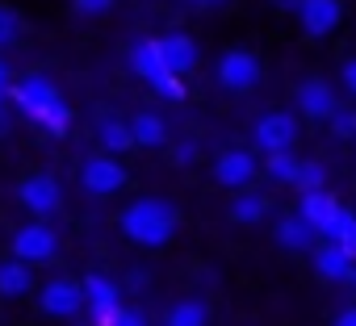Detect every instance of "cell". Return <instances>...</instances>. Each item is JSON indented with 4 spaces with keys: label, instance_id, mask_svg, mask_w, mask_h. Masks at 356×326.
I'll list each match as a JSON object with an SVG mask.
<instances>
[{
    "label": "cell",
    "instance_id": "obj_5",
    "mask_svg": "<svg viewBox=\"0 0 356 326\" xmlns=\"http://www.w3.org/2000/svg\"><path fill=\"white\" fill-rule=\"evenodd\" d=\"M17 201H22L34 218H51V214H59V205H63V189H59L55 176H26V180L17 185Z\"/></svg>",
    "mask_w": 356,
    "mask_h": 326
},
{
    "label": "cell",
    "instance_id": "obj_15",
    "mask_svg": "<svg viewBox=\"0 0 356 326\" xmlns=\"http://www.w3.org/2000/svg\"><path fill=\"white\" fill-rule=\"evenodd\" d=\"M298 109H302L306 117H314V121H331V113H335L339 105H335L331 84H323V80H306V84L298 88Z\"/></svg>",
    "mask_w": 356,
    "mask_h": 326
},
{
    "label": "cell",
    "instance_id": "obj_30",
    "mask_svg": "<svg viewBox=\"0 0 356 326\" xmlns=\"http://www.w3.org/2000/svg\"><path fill=\"white\" fill-rule=\"evenodd\" d=\"M339 76H343V88H348V92L356 96V59H348V63L339 67Z\"/></svg>",
    "mask_w": 356,
    "mask_h": 326
},
{
    "label": "cell",
    "instance_id": "obj_20",
    "mask_svg": "<svg viewBox=\"0 0 356 326\" xmlns=\"http://www.w3.org/2000/svg\"><path fill=\"white\" fill-rule=\"evenodd\" d=\"M101 146H105L109 155H126V151H134L130 121H113V117H105V121H101Z\"/></svg>",
    "mask_w": 356,
    "mask_h": 326
},
{
    "label": "cell",
    "instance_id": "obj_34",
    "mask_svg": "<svg viewBox=\"0 0 356 326\" xmlns=\"http://www.w3.org/2000/svg\"><path fill=\"white\" fill-rule=\"evenodd\" d=\"M5 130H9V109L0 105V134H5Z\"/></svg>",
    "mask_w": 356,
    "mask_h": 326
},
{
    "label": "cell",
    "instance_id": "obj_9",
    "mask_svg": "<svg viewBox=\"0 0 356 326\" xmlns=\"http://www.w3.org/2000/svg\"><path fill=\"white\" fill-rule=\"evenodd\" d=\"M298 142V117L293 113H264L256 121V146L264 155H281Z\"/></svg>",
    "mask_w": 356,
    "mask_h": 326
},
{
    "label": "cell",
    "instance_id": "obj_12",
    "mask_svg": "<svg viewBox=\"0 0 356 326\" xmlns=\"http://www.w3.org/2000/svg\"><path fill=\"white\" fill-rule=\"evenodd\" d=\"M256 172H260V168H256V159H252L248 151H227V155H218V163H214V185H218V189H248Z\"/></svg>",
    "mask_w": 356,
    "mask_h": 326
},
{
    "label": "cell",
    "instance_id": "obj_29",
    "mask_svg": "<svg viewBox=\"0 0 356 326\" xmlns=\"http://www.w3.org/2000/svg\"><path fill=\"white\" fill-rule=\"evenodd\" d=\"M172 159H176V163H193V159H197V142H181V146L172 151Z\"/></svg>",
    "mask_w": 356,
    "mask_h": 326
},
{
    "label": "cell",
    "instance_id": "obj_27",
    "mask_svg": "<svg viewBox=\"0 0 356 326\" xmlns=\"http://www.w3.org/2000/svg\"><path fill=\"white\" fill-rule=\"evenodd\" d=\"M331 130H335L339 138H352V134H356V109H335V113H331Z\"/></svg>",
    "mask_w": 356,
    "mask_h": 326
},
{
    "label": "cell",
    "instance_id": "obj_26",
    "mask_svg": "<svg viewBox=\"0 0 356 326\" xmlns=\"http://www.w3.org/2000/svg\"><path fill=\"white\" fill-rule=\"evenodd\" d=\"M17 34H22V17H17V9L0 5V46H13Z\"/></svg>",
    "mask_w": 356,
    "mask_h": 326
},
{
    "label": "cell",
    "instance_id": "obj_23",
    "mask_svg": "<svg viewBox=\"0 0 356 326\" xmlns=\"http://www.w3.org/2000/svg\"><path fill=\"white\" fill-rule=\"evenodd\" d=\"M331 243H339L352 259H356V218H352V209H343L339 218H335V226H331V234H327Z\"/></svg>",
    "mask_w": 356,
    "mask_h": 326
},
{
    "label": "cell",
    "instance_id": "obj_22",
    "mask_svg": "<svg viewBox=\"0 0 356 326\" xmlns=\"http://www.w3.org/2000/svg\"><path fill=\"white\" fill-rule=\"evenodd\" d=\"M298 168H302V163H298L289 151L264 159V172H268V180H277V185H293V180H298Z\"/></svg>",
    "mask_w": 356,
    "mask_h": 326
},
{
    "label": "cell",
    "instance_id": "obj_7",
    "mask_svg": "<svg viewBox=\"0 0 356 326\" xmlns=\"http://www.w3.org/2000/svg\"><path fill=\"white\" fill-rule=\"evenodd\" d=\"M218 84L231 92H252L260 84V59L252 51H227L218 59Z\"/></svg>",
    "mask_w": 356,
    "mask_h": 326
},
{
    "label": "cell",
    "instance_id": "obj_28",
    "mask_svg": "<svg viewBox=\"0 0 356 326\" xmlns=\"http://www.w3.org/2000/svg\"><path fill=\"white\" fill-rule=\"evenodd\" d=\"M72 9L80 17H101L105 9H113V0H72Z\"/></svg>",
    "mask_w": 356,
    "mask_h": 326
},
{
    "label": "cell",
    "instance_id": "obj_17",
    "mask_svg": "<svg viewBox=\"0 0 356 326\" xmlns=\"http://www.w3.org/2000/svg\"><path fill=\"white\" fill-rule=\"evenodd\" d=\"M130 134H134V146H163V138H168L163 117L151 113V109H143V113L130 117Z\"/></svg>",
    "mask_w": 356,
    "mask_h": 326
},
{
    "label": "cell",
    "instance_id": "obj_14",
    "mask_svg": "<svg viewBox=\"0 0 356 326\" xmlns=\"http://www.w3.org/2000/svg\"><path fill=\"white\" fill-rule=\"evenodd\" d=\"M339 17H343L339 0H302V9H298L302 30H306V34H314V38L331 34V30L339 26Z\"/></svg>",
    "mask_w": 356,
    "mask_h": 326
},
{
    "label": "cell",
    "instance_id": "obj_32",
    "mask_svg": "<svg viewBox=\"0 0 356 326\" xmlns=\"http://www.w3.org/2000/svg\"><path fill=\"white\" fill-rule=\"evenodd\" d=\"M335 326H356V305H348V309H339V318H335Z\"/></svg>",
    "mask_w": 356,
    "mask_h": 326
},
{
    "label": "cell",
    "instance_id": "obj_13",
    "mask_svg": "<svg viewBox=\"0 0 356 326\" xmlns=\"http://www.w3.org/2000/svg\"><path fill=\"white\" fill-rule=\"evenodd\" d=\"M155 46H159L163 67H168L172 76H185V71H193V67H197V42H193L189 34H168V38H155Z\"/></svg>",
    "mask_w": 356,
    "mask_h": 326
},
{
    "label": "cell",
    "instance_id": "obj_21",
    "mask_svg": "<svg viewBox=\"0 0 356 326\" xmlns=\"http://www.w3.org/2000/svg\"><path fill=\"white\" fill-rule=\"evenodd\" d=\"M264 209H268V201L260 197V193H239L235 201H231V222H260L264 218Z\"/></svg>",
    "mask_w": 356,
    "mask_h": 326
},
{
    "label": "cell",
    "instance_id": "obj_11",
    "mask_svg": "<svg viewBox=\"0 0 356 326\" xmlns=\"http://www.w3.org/2000/svg\"><path fill=\"white\" fill-rule=\"evenodd\" d=\"M343 214V205L331 197V193H302V201H298V218L314 230V234H331V226H335V218Z\"/></svg>",
    "mask_w": 356,
    "mask_h": 326
},
{
    "label": "cell",
    "instance_id": "obj_19",
    "mask_svg": "<svg viewBox=\"0 0 356 326\" xmlns=\"http://www.w3.org/2000/svg\"><path fill=\"white\" fill-rule=\"evenodd\" d=\"M277 243L289 247V251H306V247L314 243V230L293 214V218H281V222H277Z\"/></svg>",
    "mask_w": 356,
    "mask_h": 326
},
{
    "label": "cell",
    "instance_id": "obj_16",
    "mask_svg": "<svg viewBox=\"0 0 356 326\" xmlns=\"http://www.w3.org/2000/svg\"><path fill=\"white\" fill-rule=\"evenodd\" d=\"M356 264H352V255L339 247V243H318V251H314V272L318 276H327V280H348V272H352Z\"/></svg>",
    "mask_w": 356,
    "mask_h": 326
},
{
    "label": "cell",
    "instance_id": "obj_25",
    "mask_svg": "<svg viewBox=\"0 0 356 326\" xmlns=\"http://www.w3.org/2000/svg\"><path fill=\"white\" fill-rule=\"evenodd\" d=\"M168 326H206V305L202 301H181L168 314Z\"/></svg>",
    "mask_w": 356,
    "mask_h": 326
},
{
    "label": "cell",
    "instance_id": "obj_3",
    "mask_svg": "<svg viewBox=\"0 0 356 326\" xmlns=\"http://www.w3.org/2000/svg\"><path fill=\"white\" fill-rule=\"evenodd\" d=\"M130 67H134V71H138L155 92H163V96H172V101H181V96H185L181 76H172V71L163 67V55H159V46H155L151 38L134 42V51H130Z\"/></svg>",
    "mask_w": 356,
    "mask_h": 326
},
{
    "label": "cell",
    "instance_id": "obj_24",
    "mask_svg": "<svg viewBox=\"0 0 356 326\" xmlns=\"http://www.w3.org/2000/svg\"><path fill=\"white\" fill-rule=\"evenodd\" d=\"M302 193H323V185H327V168L318 159H306L302 168H298V180H293Z\"/></svg>",
    "mask_w": 356,
    "mask_h": 326
},
{
    "label": "cell",
    "instance_id": "obj_4",
    "mask_svg": "<svg viewBox=\"0 0 356 326\" xmlns=\"http://www.w3.org/2000/svg\"><path fill=\"white\" fill-rule=\"evenodd\" d=\"M9 247H13V259H22V264H47L59 251V234L47 222H30V226H22L13 234Z\"/></svg>",
    "mask_w": 356,
    "mask_h": 326
},
{
    "label": "cell",
    "instance_id": "obj_35",
    "mask_svg": "<svg viewBox=\"0 0 356 326\" xmlns=\"http://www.w3.org/2000/svg\"><path fill=\"white\" fill-rule=\"evenodd\" d=\"M193 5H222V0H193Z\"/></svg>",
    "mask_w": 356,
    "mask_h": 326
},
{
    "label": "cell",
    "instance_id": "obj_10",
    "mask_svg": "<svg viewBox=\"0 0 356 326\" xmlns=\"http://www.w3.org/2000/svg\"><path fill=\"white\" fill-rule=\"evenodd\" d=\"M80 185L92 193V197H109L126 185V168L113 159V155H97L84 163V172H80Z\"/></svg>",
    "mask_w": 356,
    "mask_h": 326
},
{
    "label": "cell",
    "instance_id": "obj_6",
    "mask_svg": "<svg viewBox=\"0 0 356 326\" xmlns=\"http://www.w3.org/2000/svg\"><path fill=\"white\" fill-rule=\"evenodd\" d=\"M84 309L92 318V326H113L122 305H118V284L105 280V276H84Z\"/></svg>",
    "mask_w": 356,
    "mask_h": 326
},
{
    "label": "cell",
    "instance_id": "obj_33",
    "mask_svg": "<svg viewBox=\"0 0 356 326\" xmlns=\"http://www.w3.org/2000/svg\"><path fill=\"white\" fill-rule=\"evenodd\" d=\"M9 88H13V80H9V67L0 63V92H9Z\"/></svg>",
    "mask_w": 356,
    "mask_h": 326
},
{
    "label": "cell",
    "instance_id": "obj_18",
    "mask_svg": "<svg viewBox=\"0 0 356 326\" xmlns=\"http://www.w3.org/2000/svg\"><path fill=\"white\" fill-rule=\"evenodd\" d=\"M30 289H34L30 264H22V259H5V264H0V297H22Z\"/></svg>",
    "mask_w": 356,
    "mask_h": 326
},
{
    "label": "cell",
    "instance_id": "obj_8",
    "mask_svg": "<svg viewBox=\"0 0 356 326\" xmlns=\"http://www.w3.org/2000/svg\"><path fill=\"white\" fill-rule=\"evenodd\" d=\"M38 305H42V314H51V318H76V314L84 309V284H76V280H67V276L47 280L42 293H38Z\"/></svg>",
    "mask_w": 356,
    "mask_h": 326
},
{
    "label": "cell",
    "instance_id": "obj_1",
    "mask_svg": "<svg viewBox=\"0 0 356 326\" xmlns=\"http://www.w3.org/2000/svg\"><path fill=\"white\" fill-rule=\"evenodd\" d=\"M9 101L38 126H47L51 134H67L72 130V109L63 105V96L55 92V84L47 76H26L9 88Z\"/></svg>",
    "mask_w": 356,
    "mask_h": 326
},
{
    "label": "cell",
    "instance_id": "obj_2",
    "mask_svg": "<svg viewBox=\"0 0 356 326\" xmlns=\"http://www.w3.org/2000/svg\"><path fill=\"white\" fill-rule=\"evenodd\" d=\"M176 222H181V214L163 197H143V201L122 209V230L138 247H163L176 234Z\"/></svg>",
    "mask_w": 356,
    "mask_h": 326
},
{
    "label": "cell",
    "instance_id": "obj_36",
    "mask_svg": "<svg viewBox=\"0 0 356 326\" xmlns=\"http://www.w3.org/2000/svg\"><path fill=\"white\" fill-rule=\"evenodd\" d=\"M348 284H352V289H356V268H352V272H348Z\"/></svg>",
    "mask_w": 356,
    "mask_h": 326
},
{
    "label": "cell",
    "instance_id": "obj_31",
    "mask_svg": "<svg viewBox=\"0 0 356 326\" xmlns=\"http://www.w3.org/2000/svg\"><path fill=\"white\" fill-rule=\"evenodd\" d=\"M113 326H147V322H143V314H138V309H122Z\"/></svg>",
    "mask_w": 356,
    "mask_h": 326
}]
</instances>
